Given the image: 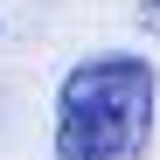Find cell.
<instances>
[{
  "label": "cell",
  "instance_id": "1",
  "mask_svg": "<svg viewBox=\"0 0 160 160\" xmlns=\"http://www.w3.org/2000/svg\"><path fill=\"white\" fill-rule=\"evenodd\" d=\"M160 118V70L132 49L77 56L56 84V160H146Z\"/></svg>",
  "mask_w": 160,
  "mask_h": 160
},
{
  "label": "cell",
  "instance_id": "2",
  "mask_svg": "<svg viewBox=\"0 0 160 160\" xmlns=\"http://www.w3.org/2000/svg\"><path fill=\"white\" fill-rule=\"evenodd\" d=\"M132 21H139L146 35H160V0H139V7H132Z\"/></svg>",
  "mask_w": 160,
  "mask_h": 160
}]
</instances>
